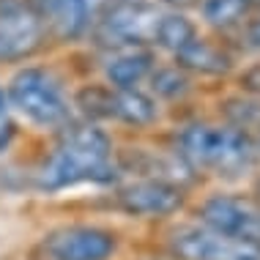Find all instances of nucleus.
<instances>
[{
    "label": "nucleus",
    "instance_id": "11",
    "mask_svg": "<svg viewBox=\"0 0 260 260\" xmlns=\"http://www.w3.org/2000/svg\"><path fill=\"white\" fill-rule=\"evenodd\" d=\"M156 69V55L148 47H132V50H115L110 55L104 74L110 80V88L132 90L140 82H145L151 72Z\"/></svg>",
    "mask_w": 260,
    "mask_h": 260
},
{
    "label": "nucleus",
    "instance_id": "8",
    "mask_svg": "<svg viewBox=\"0 0 260 260\" xmlns=\"http://www.w3.org/2000/svg\"><path fill=\"white\" fill-rule=\"evenodd\" d=\"M198 219L211 230L260 247V200L244 194H211L198 206Z\"/></svg>",
    "mask_w": 260,
    "mask_h": 260
},
{
    "label": "nucleus",
    "instance_id": "14",
    "mask_svg": "<svg viewBox=\"0 0 260 260\" xmlns=\"http://www.w3.org/2000/svg\"><path fill=\"white\" fill-rule=\"evenodd\" d=\"M247 11V0H203L200 14L208 25L214 27H230Z\"/></svg>",
    "mask_w": 260,
    "mask_h": 260
},
{
    "label": "nucleus",
    "instance_id": "13",
    "mask_svg": "<svg viewBox=\"0 0 260 260\" xmlns=\"http://www.w3.org/2000/svg\"><path fill=\"white\" fill-rule=\"evenodd\" d=\"M198 36V27H194L184 14H161V22L156 30V41L153 44L161 47V50L178 55L184 47Z\"/></svg>",
    "mask_w": 260,
    "mask_h": 260
},
{
    "label": "nucleus",
    "instance_id": "5",
    "mask_svg": "<svg viewBox=\"0 0 260 260\" xmlns=\"http://www.w3.org/2000/svg\"><path fill=\"white\" fill-rule=\"evenodd\" d=\"M167 252L175 260H260V247L224 236L206 224H178L167 236Z\"/></svg>",
    "mask_w": 260,
    "mask_h": 260
},
{
    "label": "nucleus",
    "instance_id": "9",
    "mask_svg": "<svg viewBox=\"0 0 260 260\" xmlns=\"http://www.w3.org/2000/svg\"><path fill=\"white\" fill-rule=\"evenodd\" d=\"M184 200H186L184 189L175 181L159 178V175L132 181V184H126L115 192V208H121L129 216H140V219L173 216L175 211L184 208Z\"/></svg>",
    "mask_w": 260,
    "mask_h": 260
},
{
    "label": "nucleus",
    "instance_id": "19",
    "mask_svg": "<svg viewBox=\"0 0 260 260\" xmlns=\"http://www.w3.org/2000/svg\"><path fill=\"white\" fill-rule=\"evenodd\" d=\"M115 3H118V0H115ZM126 3H145V0H126Z\"/></svg>",
    "mask_w": 260,
    "mask_h": 260
},
{
    "label": "nucleus",
    "instance_id": "1",
    "mask_svg": "<svg viewBox=\"0 0 260 260\" xmlns=\"http://www.w3.org/2000/svg\"><path fill=\"white\" fill-rule=\"evenodd\" d=\"M115 148L104 129L90 121H72L58 132V143L41 165L36 184L41 192H60L80 184H110L118 178Z\"/></svg>",
    "mask_w": 260,
    "mask_h": 260
},
{
    "label": "nucleus",
    "instance_id": "12",
    "mask_svg": "<svg viewBox=\"0 0 260 260\" xmlns=\"http://www.w3.org/2000/svg\"><path fill=\"white\" fill-rule=\"evenodd\" d=\"M181 69L189 72H200V74H224L230 72V58L224 55L216 44H211L208 39L194 36L189 44L175 55Z\"/></svg>",
    "mask_w": 260,
    "mask_h": 260
},
{
    "label": "nucleus",
    "instance_id": "6",
    "mask_svg": "<svg viewBox=\"0 0 260 260\" xmlns=\"http://www.w3.org/2000/svg\"><path fill=\"white\" fill-rule=\"evenodd\" d=\"M47 39L44 19L27 0H0V63L33 58Z\"/></svg>",
    "mask_w": 260,
    "mask_h": 260
},
{
    "label": "nucleus",
    "instance_id": "3",
    "mask_svg": "<svg viewBox=\"0 0 260 260\" xmlns=\"http://www.w3.org/2000/svg\"><path fill=\"white\" fill-rule=\"evenodd\" d=\"M9 104L44 132H60L74 121V102L63 82L44 66H25L9 82Z\"/></svg>",
    "mask_w": 260,
    "mask_h": 260
},
{
    "label": "nucleus",
    "instance_id": "10",
    "mask_svg": "<svg viewBox=\"0 0 260 260\" xmlns=\"http://www.w3.org/2000/svg\"><path fill=\"white\" fill-rule=\"evenodd\" d=\"M41 19H44L47 36L58 41H77L96 27L99 17L115 0H27Z\"/></svg>",
    "mask_w": 260,
    "mask_h": 260
},
{
    "label": "nucleus",
    "instance_id": "15",
    "mask_svg": "<svg viewBox=\"0 0 260 260\" xmlns=\"http://www.w3.org/2000/svg\"><path fill=\"white\" fill-rule=\"evenodd\" d=\"M151 85H153V93L161 96V99H178L189 90V80L184 77L178 66L173 69H153L151 72Z\"/></svg>",
    "mask_w": 260,
    "mask_h": 260
},
{
    "label": "nucleus",
    "instance_id": "7",
    "mask_svg": "<svg viewBox=\"0 0 260 260\" xmlns=\"http://www.w3.org/2000/svg\"><path fill=\"white\" fill-rule=\"evenodd\" d=\"M47 260H110L118 252V236L102 224H63L41 241Z\"/></svg>",
    "mask_w": 260,
    "mask_h": 260
},
{
    "label": "nucleus",
    "instance_id": "18",
    "mask_svg": "<svg viewBox=\"0 0 260 260\" xmlns=\"http://www.w3.org/2000/svg\"><path fill=\"white\" fill-rule=\"evenodd\" d=\"M255 192H257V198H260V178L255 181Z\"/></svg>",
    "mask_w": 260,
    "mask_h": 260
},
{
    "label": "nucleus",
    "instance_id": "4",
    "mask_svg": "<svg viewBox=\"0 0 260 260\" xmlns=\"http://www.w3.org/2000/svg\"><path fill=\"white\" fill-rule=\"evenodd\" d=\"M161 11L151 3H126L118 0L96 22V39L110 50L148 47L156 41Z\"/></svg>",
    "mask_w": 260,
    "mask_h": 260
},
{
    "label": "nucleus",
    "instance_id": "2",
    "mask_svg": "<svg viewBox=\"0 0 260 260\" xmlns=\"http://www.w3.org/2000/svg\"><path fill=\"white\" fill-rule=\"evenodd\" d=\"M175 156L198 173L241 175L257 161V148L233 123H189L175 137Z\"/></svg>",
    "mask_w": 260,
    "mask_h": 260
},
{
    "label": "nucleus",
    "instance_id": "16",
    "mask_svg": "<svg viewBox=\"0 0 260 260\" xmlns=\"http://www.w3.org/2000/svg\"><path fill=\"white\" fill-rule=\"evenodd\" d=\"M14 137V121H11V104H9V96L6 90L0 88V151L9 148Z\"/></svg>",
    "mask_w": 260,
    "mask_h": 260
},
{
    "label": "nucleus",
    "instance_id": "17",
    "mask_svg": "<svg viewBox=\"0 0 260 260\" xmlns=\"http://www.w3.org/2000/svg\"><path fill=\"white\" fill-rule=\"evenodd\" d=\"M247 39H249V44L255 47V50H260V19L255 25L249 27V33H247Z\"/></svg>",
    "mask_w": 260,
    "mask_h": 260
}]
</instances>
